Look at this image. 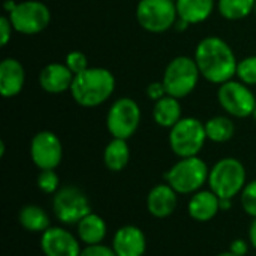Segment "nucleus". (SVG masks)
I'll list each match as a JSON object with an SVG mask.
<instances>
[{
	"label": "nucleus",
	"mask_w": 256,
	"mask_h": 256,
	"mask_svg": "<svg viewBox=\"0 0 256 256\" xmlns=\"http://www.w3.org/2000/svg\"><path fill=\"white\" fill-rule=\"evenodd\" d=\"M16 4H18V3L14 2V0H6V2H4V10H6L8 14H10V12L16 8Z\"/></svg>",
	"instance_id": "obj_36"
},
{
	"label": "nucleus",
	"mask_w": 256,
	"mask_h": 256,
	"mask_svg": "<svg viewBox=\"0 0 256 256\" xmlns=\"http://www.w3.org/2000/svg\"><path fill=\"white\" fill-rule=\"evenodd\" d=\"M81 256H117L112 248L102 244H94V246H86L82 248Z\"/></svg>",
	"instance_id": "obj_30"
},
{
	"label": "nucleus",
	"mask_w": 256,
	"mask_h": 256,
	"mask_svg": "<svg viewBox=\"0 0 256 256\" xmlns=\"http://www.w3.org/2000/svg\"><path fill=\"white\" fill-rule=\"evenodd\" d=\"M237 76L242 82H244L249 87L256 86V56L246 57L238 62Z\"/></svg>",
	"instance_id": "obj_27"
},
{
	"label": "nucleus",
	"mask_w": 256,
	"mask_h": 256,
	"mask_svg": "<svg viewBox=\"0 0 256 256\" xmlns=\"http://www.w3.org/2000/svg\"><path fill=\"white\" fill-rule=\"evenodd\" d=\"M136 21L148 33H165L178 21L174 0H140Z\"/></svg>",
	"instance_id": "obj_7"
},
{
	"label": "nucleus",
	"mask_w": 256,
	"mask_h": 256,
	"mask_svg": "<svg viewBox=\"0 0 256 256\" xmlns=\"http://www.w3.org/2000/svg\"><path fill=\"white\" fill-rule=\"evenodd\" d=\"M250 246H252V244L248 243L246 240L238 238V240H234V242L231 243L230 252L236 256H246L249 254V248H250Z\"/></svg>",
	"instance_id": "obj_33"
},
{
	"label": "nucleus",
	"mask_w": 256,
	"mask_h": 256,
	"mask_svg": "<svg viewBox=\"0 0 256 256\" xmlns=\"http://www.w3.org/2000/svg\"><path fill=\"white\" fill-rule=\"evenodd\" d=\"M108 234V225L105 219L96 213L87 214L78 225H76V236L80 242L86 246L102 244Z\"/></svg>",
	"instance_id": "obj_19"
},
{
	"label": "nucleus",
	"mask_w": 256,
	"mask_h": 256,
	"mask_svg": "<svg viewBox=\"0 0 256 256\" xmlns=\"http://www.w3.org/2000/svg\"><path fill=\"white\" fill-rule=\"evenodd\" d=\"M218 100L224 111L234 118L252 117L256 110L255 93L242 81H228L219 86Z\"/></svg>",
	"instance_id": "obj_11"
},
{
	"label": "nucleus",
	"mask_w": 256,
	"mask_h": 256,
	"mask_svg": "<svg viewBox=\"0 0 256 256\" xmlns=\"http://www.w3.org/2000/svg\"><path fill=\"white\" fill-rule=\"evenodd\" d=\"M182 118H183V111H182L180 99L166 94L160 100L154 102V106H153V120L160 128L171 129Z\"/></svg>",
	"instance_id": "obj_21"
},
{
	"label": "nucleus",
	"mask_w": 256,
	"mask_h": 256,
	"mask_svg": "<svg viewBox=\"0 0 256 256\" xmlns=\"http://www.w3.org/2000/svg\"><path fill=\"white\" fill-rule=\"evenodd\" d=\"M147 96L153 100V102H158L162 98L166 96V90H165V86L164 82H152L148 87H147Z\"/></svg>",
	"instance_id": "obj_32"
},
{
	"label": "nucleus",
	"mask_w": 256,
	"mask_h": 256,
	"mask_svg": "<svg viewBox=\"0 0 256 256\" xmlns=\"http://www.w3.org/2000/svg\"><path fill=\"white\" fill-rule=\"evenodd\" d=\"M201 76L212 82L222 86L237 76L238 60L226 40L219 36L204 38L194 56Z\"/></svg>",
	"instance_id": "obj_1"
},
{
	"label": "nucleus",
	"mask_w": 256,
	"mask_h": 256,
	"mask_svg": "<svg viewBox=\"0 0 256 256\" xmlns=\"http://www.w3.org/2000/svg\"><path fill=\"white\" fill-rule=\"evenodd\" d=\"M206 132L208 141L216 144H224L234 138L236 124L226 116H216L206 122Z\"/></svg>",
	"instance_id": "obj_24"
},
{
	"label": "nucleus",
	"mask_w": 256,
	"mask_h": 256,
	"mask_svg": "<svg viewBox=\"0 0 256 256\" xmlns=\"http://www.w3.org/2000/svg\"><path fill=\"white\" fill-rule=\"evenodd\" d=\"M52 212L63 225H78L92 213L87 195L76 186H64L52 198Z\"/></svg>",
	"instance_id": "obj_8"
},
{
	"label": "nucleus",
	"mask_w": 256,
	"mask_h": 256,
	"mask_svg": "<svg viewBox=\"0 0 256 256\" xmlns=\"http://www.w3.org/2000/svg\"><path fill=\"white\" fill-rule=\"evenodd\" d=\"M200 78L201 72L195 58L188 56H178L168 63L162 82L168 96L184 99L196 88Z\"/></svg>",
	"instance_id": "obj_6"
},
{
	"label": "nucleus",
	"mask_w": 256,
	"mask_h": 256,
	"mask_svg": "<svg viewBox=\"0 0 256 256\" xmlns=\"http://www.w3.org/2000/svg\"><path fill=\"white\" fill-rule=\"evenodd\" d=\"M176 6H177L178 18L194 26V24H201L212 16L216 8V2L214 0H177Z\"/></svg>",
	"instance_id": "obj_20"
},
{
	"label": "nucleus",
	"mask_w": 256,
	"mask_h": 256,
	"mask_svg": "<svg viewBox=\"0 0 256 256\" xmlns=\"http://www.w3.org/2000/svg\"><path fill=\"white\" fill-rule=\"evenodd\" d=\"M116 90V76L105 68H88L75 75L70 94L82 108H96L105 104Z\"/></svg>",
	"instance_id": "obj_2"
},
{
	"label": "nucleus",
	"mask_w": 256,
	"mask_h": 256,
	"mask_svg": "<svg viewBox=\"0 0 256 256\" xmlns=\"http://www.w3.org/2000/svg\"><path fill=\"white\" fill-rule=\"evenodd\" d=\"M74 75H78L88 69V60L87 56L81 51H72L66 56V63H64Z\"/></svg>",
	"instance_id": "obj_29"
},
{
	"label": "nucleus",
	"mask_w": 256,
	"mask_h": 256,
	"mask_svg": "<svg viewBox=\"0 0 256 256\" xmlns=\"http://www.w3.org/2000/svg\"><path fill=\"white\" fill-rule=\"evenodd\" d=\"M189 26H190V24H188L186 21H183V20H180V18H178V21L176 22L174 28H177L178 32H184V30H186V28H188Z\"/></svg>",
	"instance_id": "obj_37"
},
{
	"label": "nucleus",
	"mask_w": 256,
	"mask_h": 256,
	"mask_svg": "<svg viewBox=\"0 0 256 256\" xmlns=\"http://www.w3.org/2000/svg\"><path fill=\"white\" fill-rule=\"evenodd\" d=\"M254 12H255V15H256V2H255V9H254Z\"/></svg>",
	"instance_id": "obj_41"
},
{
	"label": "nucleus",
	"mask_w": 256,
	"mask_h": 256,
	"mask_svg": "<svg viewBox=\"0 0 256 256\" xmlns=\"http://www.w3.org/2000/svg\"><path fill=\"white\" fill-rule=\"evenodd\" d=\"M249 243L256 250V219H254V222L250 224V228H249Z\"/></svg>",
	"instance_id": "obj_34"
},
{
	"label": "nucleus",
	"mask_w": 256,
	"mask_h": 256,
	"mask_svg": "<svg viewBox=\"0 0 256 256\" xmlns=\"http://www.w3.org/2000/svg\"><path fill=\"white\" fill-rule=\"evenodd\" d=\"M242 207L252 219H256V180L249 182L240 194Z\"/></svg>",
	"instance_id": "obj_28"
},
{
	"label": "nucleus",
	"mask_w": 256,
	"mask_h": 256,
	"mask_svg": "<svg viewBox=\"0 0 256 256\" xmlns=\"http://www.w3.org/2000/svg\"><path fill=\"white\" fill-rule=\"evenodd\" d=\"M4 152H6V144L4 141H0V158L4 156Z\"/></svg>",
	"instance_id": "obj_38"
},
{
	"label": "nucleus",
	"mask_w": 256,
	"mask_h": 256,
	"mask_svg": "<svg viewBox=\"0 0 256 256\" xmlns=\"http://www.w3.org/2000/svg\"><path fill=\"white\" fill-rule=\"evenodd\" d=\"M248 184V172L236 158H224L210 170L208 186L220 200H234Z\"/></svg>",
	"instance_id": "obj_4"
},
{
	"label": "nucleus",
	"mask_w": 256,
	"mask_h": 256,
	"mask_svg": "<svg viewBox=\"0 0 256 256\" xmlns=\"http://www.w3.org/2000/svg\"><path fill=\"white\" fill-rule=\"evenodd\" d=\"M234 200H220V212H230L232 208Z\"/></svg>",
	"instance_id": "obj_35"
},
{
	"label": "nucleus",
	"mask_w": 256,
	"mask_h": 256,
	"mask_svg": "<svg viewBox=\"0 0 256 256\" xmlns=\"http://www.w3.org/2000/svg\"><path fill=\"white\" fill-rule=\"evenodd\" d=\"M12 30H14V26H12L9 16H2L0 18V42H2V46H6L9 44V40L12 39Z\"/></svg>",
	"instance_id": "obj_31"
},
{
	"label": "nucleus",
	"mask_w": 256,
	"mask_h": 256,
	"mask_svg": "<svg viewBox=\"0 0 256 256\" xmlns=\"http://www.w3.org/2000/svg\"><path fill=\"white\" fill-rule=\"evenodd\" d=\"M26 84V70L20 60L8 57L0 63V93L4 99L18 96Z\"/></svg>",
	"instance_id": "obj_15"
},
{
	"label": "nucleus",
	"mask_w": 256,
	"mask_h": 256,
	"mask_svg": "<svg viewBox=\"0 0 256 256\" xmlns=\"http://www.w3.org/2000/svg\"><path fill=\"white\" fill-rule=\"evenodd\" d=\"M14 30L33 36L42 33L51 22V10L50 8L39 0H24L16 4V8L8 14Z\"/></svg>",
	"instance_id": "obj_10"
},
{
	"label": "nucleus",
	"mask_w": 256,
	"mask_h": 256,
	"mask_svg": "<svg viewBox=\"0 0 256 256\" xmlns=\"http://www.w3.org/2000/svg\"><path fill=\"white\" fill-rule=\"evenodd\" d=\"M218 256H236V255H232V254H231V252L228 250V252H224V254H219V255H218Z\"/></svg>",
	"instance_id": "obj_39"
},
{
	"label": "nucleus",
	"mask_w": 256,
	"mask_h": 256,
	"mask_svg": "<svg viewBox=\"0 0 256 256\" xmlns=\"http://www.w3.org/2000/svg\"><path fill=\"white\" fill-rule=\"evenodd\" d=\"M130 162V147L126 140L112 138L104 150V165L111 172L123 171Z\"/></svg>",
	"instance_id": "obj_22"
},
{
	"label": "nucleus",
	"mask_w": 256,
	"mask_h": 256,
	"mask_svg": "<svg viewBox=\"0 0 256 256\" xmlns=\"http://www.w3.org/2000/svg\"><path fill=\"white\" fill-rule=\"evenodd\" d=\"M220 212V198L212 190H200L192 195L188 204L189 216L196 222H210Z\"/></svg>",
	"instance_id": "obj_18"
},
{
	"label": "nucleus",
	"mask_w": 256,
	"mask_h": 256,
	"mask_svg": "<svg viewBox=\"0 0 256 256\" xmlns=\"http://www.w3.org/2000/svg\"><path fill=\"white\" fill-rule=\"evenodd\" d=\"M141 124V108L130 98L117 99L106 114V129L112 138L129 140Z\"/></svg>",
	"instance_id": "obj_9"
},
{
	"label": "nucleus",
	"mask_w": 256,
	"mask_h": 256,
	"mask_svg": "<svg viewBox=\"0 0 256 256\" xmlns=\"http://www.w3.org/2000/svg\"><path fill=\"white\" fill-rule=\"evenodd\" d=\"M210 170L200 158H184L174 164L165 174V182L178 195H194L208 184Z\"/></svg>",
	"instance_id": "obj_3"
},
{
	"label": "nucleus",
	"mask_w": 256,
	"mask_h": 256,
	"mask_svg": "<svg viewBox=\"0 0 256 256\" xmlns=\"http://www.w3.org/2000/svg\"><path fill=\"white\" fill-rule=\"evenodd\" d=\"M75 75L66 64L50 63L39 74V84L50 94H60L70 90Z\"/></svg>",
	"instance_id": "obj_17"
},
{
	"label": "nucleus",
	"mask_w": 256,
	"mask_h": 256,
	"mask_svg": "<svg viewBox=\"0 0 256 256\" xmlns=\"http://www.w3.org/2000/svg\"><path fill=\"white\" fill-rule=\"evenodd\" d=\"M111 248L117 256H144L147 250V238L141 228L126 225L117 230Z\"/></svg>",
	"instance_id": "obj_14"
},
{
	"label": "nucleus",
	"mask_w": 256,
	"mask_h": 256,
	"mask_svg": "<svg viewBox=\"0 0 256 256\" xmlns=\"http://www.w3.org/2000/svg\"><path fill=\"white\" fill-rule=\"evenodd\" d=\"M252 117H254V120H255V123H256V110H255V112H254V116H252Z\"/></svg>",
	"instance_id": "obj_40"
},
{
	"label": "nucleus",
	"mask_w": 256,
	"mask_h": 256,
	"mask_svg": "<svg viewBox=\"0 0 256 256\" xmlns=\"http://www.w3.org/2000/svg\"><path fill=\"white\" fill-rule=\"evenodd\" d=\"M174 2H177V0H174Z\"/></svg>",
	"instance_id": "obj_42"
},
{
	"label": "nucleus",
	"mask_w": 256,
	"mask_h": 256,
	"mask_svg": "<svg viewBox=\"0 0 256 256\" xmlns=\"http://www.w3.org/2000/svg\"><path fill=\"white\" fill-rule=\"evenodd\" d=\"M255 2L256 0H218V10L225 20L238 21L254 12Z\"/></svg>",
	"instance_id": "obj_25"
},
{
	"label": "nucleus",
	"mask_w": 256,
	"mask_h": 256,
	"mask_svg": "<svg viewBox=\"0 0 256 256\" xmlns=\"http://www.w3.org/2000/svg\"><path fill=\"white\" fill-rule=\"evenodd\" d=\"M38 188L45 195H56L60 190V177L57 176L56 170H45L40 171L38 176Z\"/></svg>",
	"instance_id": "obj_26"
},
{
	"label": "nucleus",
	"mask_w": 256,
	"mask_h": 256,
	"mask_svg": "<svg viewBox=\"0 0 256 256\" xmlns=\"http://www.w3.org/2000/svg\"><path fill=\"white\" fill-rule=\"evenodd\" d=\"M178 204V194L168 184L162 183L154 186L147 196V210L156 219L170 218Z\"/></svg>",
	"instance_id": "obj_16"
},
{
	"label": "nucleus",
	"mask_w": 256,
	"mask_h": 256,
	"mask_svg": "<svg viewBox=\"0 0 256 256\" xmlns=\"http://www.w3.org/2000/svg\"><path fill=\"white\" fill-rule=\"evenodd\" d=\"M40 250L45 256H81L78 237L62 226H51L40 234Z\"/></svg>",
	"instance_id": "obj_13"
},
{
	"label": "nucleus",
	"mask_w": 256,
	"mask_h": 256,
	"mask_svg": "<svg viewBox=\"0 0 256 256\" xmlns=\"http://www.w3.org/2000/svg\"><path fill=\"white\" fill-rule=\"evenodd\" d=\"M18 222L26 231L34 234H44L48 228H51V219L48 213L42 207L34 204L24 206L20 210Z\"/></svg>",
	"instance_id": "obj_23"
},
{
	"label": "nucleus",
	"mask_w": 256,
	"mask_h": 256,
	"mask_svg": "<svg viewBox=\"0 0 256 256\" xmlns=\"http://www.w3.org/2000/svg\"><path fill=\"white\" fill-rule=\"evenodd\" d=\"M168 140L172 153L180 159L200 156L206 142L208 141L206 123L195 117H184L170 129Z\"/></svg>",
	"instance_id": "obj_5"
},
{
	"label": "nucleus",
	"mask_w": 256,
	"mask_h": 256,
	"mask_svg": "<svg viewBox=\"0 0 256 256\" xmlns=\"http://www.w3.org/2000/svg\"><path fill=\"white\" fill-rule=\"evenodd\" d=\"M30 158L40 171L57 170L63 160V144L51 130L38 132L30 142Z\"/></svg>",
	"instance_id": "obj_12"
}]
</instances>
